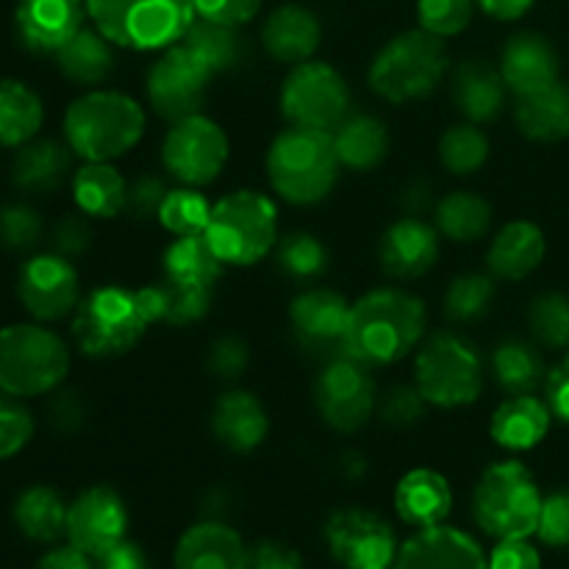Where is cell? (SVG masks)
I'll list each match as a JSON object with an SVG mask.
<instances>
[{"mask_svg": "<svg viewBox=\"0 0 569 569\" xmlns=\"http://www.w3.org/2000/svg\"><path fill=\"white\" fill-rule=\"evenodd\" d=\"M426 333V303L403 289H376L350 306L345 356L387 367L409 356Z\"/></svg>", "mask_w": 569, "mask_h": 569, "instance_id": "obj_1", "label": "cell"}, {"mask_svg": "<svg viewBox=\"0 0 569 569\" xmlns=\"http://www.w3.org/2000/svg\"><path fill=\"white\" fill-rule=\"evenodd\" d=\"M339 156L331 131L292 126L278 133L267 153L272 189L289 203L311 206L331 194L339 178Z\"/></svg>", "mask_w": 569, "mask_h": 569, "instance_id": "obj_2", "label": "cell"}, {"mask_svg": "<svg viewBox=\"0 0 569 569\" xmlns=\"http://www.w3.org/2000/svg\"><path fill=\"white\" fill-rule=\"evenodd\" d=\"M144 133V111L122 92H94L72 100L64 114L67 148L83 161H111L128 153Z\"/></svg>", "mask_w": 569, "mask_h": 569, "instance_id": "obj_3", "label": "cell"}, {"mask_svg": "<svg viewBox=\"0 0 569 569\" xmlns=\"http://www.w3.org/2000/svg\"><path fill=\"white\" fill-rule=\"evenodd\" d=\"M87 14L111 44L131 50L172 48L198 17L192 0H87Z\"/></svg>", "mask_w": 569, "mask_h": 569, "instance_id": "obj_4", "label": "cell"}, {"mask_svg": "<svg viewBox=\"0 0 569 569\" xmlns=\"http://www.w3.org/2000/svg\"><path fill=\"white\" fill-rule=\"evenodd\" d=\"M542 495L522 461H498L472 492V517L492 539H528L537 533Z\"/></svg>", "mask_w": 569, "mask_h": 569, "instance_id": "obj_5", "label": "cell"}, {"mask_svg": "<svg viewBox=\"0 0 569 569\" xmlns=\"http://www.w3.org/2000/svg\"><path fill=\"white\" fill-rule=\"evenodd\" d=\"M70 370V350L50 328L9 326L0 331V392L37 398L56 392Z\"/></svg>", "mask_w": 569, "mask_h": 569, "instance_id": "obj_6", "label": "cell"}, {"mask_svg": "<svg viewBox=\"0 0 569 569\" xmlns=\"http://www.w3.org/2000/svg\"><path fill=\"white\" fill-rule=\"evenodd\" d=\"M203 237L222 264H256L278 242L276 203L253 189L226 194L211 209V220Z\"/></svg>", "mask_w": 569, "mask_h": 569, "instance_id": "obj_7", "label": "cell"}, {"mask_svg": "<svg viewBox=\"0 0 569 569\" xmlns=\"http://www.w3.org/2000/svg\"><path fill=\"white\" fill-rule=\"evenodd\" d=\"M448 72V48L439 37L406 31L389 39L370 64V87L392 103L428 98Z\"/></svg>", "mask_w": 569, "mask_h": 569, "instance_id": "obj_8", "label": "cell"}, {"mask_svg": "<svg viewBox=\"0 0 569 569\" xmlns=\"http://www.w3.org/2000/svg\"><path fill=\"white\" fill-rule=\"evenodd\" d=\"M148 326L139 292L109 283L81 298L72 317V337L92 359H111L137 348Z\"/></svg>", "mask_w": 569, "mask_h": 569, "instance_id": "obj_9", "label": "cell"}, {"mask_svg": "<svg viewBox=\"0 0 569 569\" xmlns=\"http://www.w3.org/2000/svg\"><path fill=\"white\" fill-rule=\"evenodd\" d=\"M415 381L422 398L439 409L476 403L483 389L481 350L456 331L433 333L417 356Z\"/></svg>", "mask_w": 569, "mask_h": 569, "instance_id": "obj_10", "label": "cell"}, {"mask_svg": "<svg viewBox=\"0 0 569 569\" xmlns=\"http://www.w3.org/2000/svg\"><path fill=\"white\" fill-rule=\"evenodd\" d=\"M350 89L326 61L295 64L281 87V111L292 126L333 131L348 117Z\"/></svg>", "mask_w": 569, "mask_h": 569, "instance_id": "obj_11", "label": "cell"}, {"mask_svg": "<svg viewBox=\"0 0 569 569\" xmlns=\"http://www.w3.org/2000/svg\"><path fill=\"white\" fill-rule=\"evenodd\" d=\"M167 172L187 187H206L222 172L228 161V137L214 120L203 114L172 122L161 144Z\"/></svg>", "mask_w": 569, "mask_h": 569, "instance_id": "obj_12", "label": "cell"}, {"mask_svg": "<svg viewBox=\"0 0 569 569\" xmlns=\"http://www.w3.org/2000/svg\"><path fill=\"white\" fill-rule=\"evenodd\" d=\"M315 403L322 422L333 431H359L376 409V381L370 376V367L348 356L326 361V370L315 381Z\"/></svg>", "mask_w": 569, "mask_h": 569, "instance_id": "obj_13", "label": "cell"}, {"mask_svg": "<svg viewBox=\"0 0 569 569\" xmlns=\"http://www.w3.org/2000/svg\"><path fill=\"white\" fill-rule=\"evenodd\" d=\"M326 542L342 569H392L398 539L383 517L367 509H342L326 522Z\"/></svg>", "mask_w": 569, "mask_h": 569, "instance_id": "obj_14", "label": "cell"}, {"mask_svg": "<svg viewBox=\"0 0 569 569\" xmlns=\"http://www.w3.org/2000/svg\"><path fill=\"white\" fill-rule=\"evenodd\" d=\"M17 295L31 317L39 322L64 320L76 315L81 303V283L70 259L59 253H42L28 259L17 276Z\"/></svg>", "mask_w": 569, "mask_h": 569, "instance_id": "obj_15", "label": "cell"}, {"mask_svg": "<svg viewBox=\"0 0 569 569\" xmlns=\"http://www.w3.org/2000/svg\"><path fill=\"white\" fill-rule=\"evenodd\" d=\"M211 72L200 67L198 59L187 53L181 44H172L148 72V100L153 111L164 120L178 122L200 114L206 92H209Z\"/></svg>", "mask_w": 569, "mask_h": 569, "instance_id": "obj_16", "label": "cell"}, {"mask_svg": "<svg viewBox=\"0 0 569 569\" xmlns=\"http://www.w3.org/2000/svg\"><path fill=\"white\" fill-rule=\"evenodd\" d=\"M295 339L317 359H342L348 337L350 303L333 289H306L289 306Z\"/></svg>", "mask_w": 569, "mask_h": 569, "instance_id": "obj_17", "label": "cell"}, {"mask_svg": "<svg viewBox=\"0 0 569 569\" xmlns=\"http://www.w3.org/2000/svg\"><path fill=\"white\" fill-rule=\"evenodd\" d=\"M128 509L111 487H92L67 509V539L72 548L98 559L126 539Z\"/></svg>", "mask_w": 569, "mask_h": 569, "instance_id": "obj_18", "label": "cell"}, {"mask_svg": "<svg viewBox=\"0 0 569 569\" xmlns=\"http://www.w3.org/2000/svg\"><path fill=\"white\" fill-rule=\"evenodd\" d=\"M392 569H489V559L470 533L442 522L406 539Z\"/></svg>", "mask_w": 569, "mask_h": 569, "instance_id": "obj_19", "label": "cell"}, {"mask_svg": "<svg viewBox=\"0 0 569 569\" xmlns=\"http://www.w3.org/2000/svg\"><path fill=\"white\" fill-rule=\"evenodd\" d=\"M87 0H20L14 9L17 37L33 53H59L83 28Z\"/></svg>", "mask_w": 569, "mask_h": 569, "instance_id": "obj_20", "label": "cell"}, {"mask_svg": "<svg viewBox=\"0 0 569 569\" xmlns=\"http://www.w3.org/2000/svg\"><path fill=\"white\" fill-rule=\"evenodd\" d=\"M378 259H381L383 272L398 281L426 276L439 259L437 228L417 217H403V220L392 222L378 244Z\"/></svg>", "mask_w": 569, "mask_h": 569, "instance_id": "obj_21", "label": "cell"}, {"mask_svg": "<svg viewBox=\"0 0 569 569\" xmlns=\"http://www.w3.org/2000/svg\"><path fill=\"white\" fill-rule=\"evenodd\" d=\"M500 76L522 98L559 81V56L542 33H517L500 50Z\"/></svg>", "mask_w": 569, "mask_h": 569, "instance_id": "obj_22", "label": "cell"}, {"mask_svg": "<svg viewBox=\"0 0 569 569\" xmlns=\"http://www.w3.org/2000/svg\"><path fill=\"white\" fill-rule=\"evenodd\" d=\"M244 556L248 548L233 528L220 520H206L178 539L172 569H242Z\"/></svg>", "mask_w": 569, "mask_h": 569, "instance_id": "obj_23", "label": "cell"}, {"mask_svg": "<svg viewBox=\"0 0 569 569\" xmlns=\"http://www.w3.org/2000/svg\"><path fill=\"white\" fill-rule=\"evenodd\" d=\"M270 431V420L256 395L231 389L222 395L211 411V433L222 448L233 453H250L259 448Z\"/></svg>", "mask_w": 569, "mask_h": 569, "instance_id": "obj_24", "label": "cell"}, {"mask_svg": "<svg viewBox=\"0 0 569 569\" xmlns=\"http://www.w3.org/2000/svg\"><path fill=\"white\" fill-rule=\"evenodd\" d=\"M261 39H264L267 53L276 61H281V64H303L320 48L322 28L315 11L303 9L298 3H287L278 6L267 17Z\"/></svg>", "mask_w": 569, "mask_h": 569, "instance_id": "obj_25", "label": "cell"}, {"mask_svg": "<svg viewBox=\"0 0 569 569\" xmlns=\"http://www.w3.org/2000/svg\"><path fill=\"white\" fill-rule=\"evenodd\" d=\"M395 509L406 526L433 528L448 520L453 509V489L437 470H411L395 489Z\"/></svg>", "mask_w": 569, "mask_h": 569, "instance_id": "obj_26", "label": "cell"}, {"mask_svg": "<svg viewBox=\"0 0 569 569\" xmlns=\"http://www.w3.org/2000/svg\"><path fill=\"white\" fill-rule=\"evenodd\" d=\"M506 81L498 67L467 59L453 72V103L470 122H492L506 106Z\"/></svg>", "mask_w": 569, "mask_h": 569, "instance_id": "obj_27", "label": "cell"}, {"mask_svg": "<svg viewBox=\"0 0 569 569\" xmlns=\"http://www.w3.org/2000/svg\"><path fill=\"white\" fill-rule=\"evenodd\" d=\"M550 420H553V411L545 400L533 395H515L495 411L489 433L500 448L522 453V450L537 448L548 437Z\"/></svg>", "mask_w": 569, "mask_h": 569, "instance_id": "obj_28", "label": "cell"}, {"mask_svg": "<svg viewBox=\"0 0 569 569\" xmlns=\"http://www.w3.org/2000/svg\"><path fill=\"white\" fill-rule=\"evenodd\" d=\"M222 261L209 248L206 237H178L164 253V281L187 292L214 298Z\"/></svg>", "mask_w": 569, "mask_h": 569, "instance_id": "obj_29", "label": "cell"}, {"mask_svg": "<svg viewBox=\"0 0 569 569\" xmlns=\"http://www.w3.org/2000/svg\"><path fill=\"white\" fill-rule=\"evenodd\" d=\"M545 259V233L533 222H509L489 248V272L500 281H522Z\"/></svg>", "mask_w": 569, "mask_h": 569, "instance_id": "obj_30", "label": "cell"}, {"mask_svg": "<svg viewBox=\"0 0 569 569\" xmlns=\"http://www.w3.org/2000/svg\"><path fill=\"white\" fill-rule=\"evenodd\" d=\"M70 176V148L53 139H37L17 150L11 181L28 194H50Z\"/></svg>", "mask_w": 569, "mask_h": 569, "instance_id": "obj_31", "label": "cell"}, {"mask_svg": "<svg viewBox=\"0 0 569 569\" xmlns=\"http://www.w3.org/2000/svg\"><path fill=\"white\" fill-rule=\"evenodd\" d=\"M517 128L533 142H561L569 137V87H550L522 94L517 103Z\"/></svg>", "mask_w": 569, "mask_h": 569, "instance_id": "obj_32", "label": "cell"}, {"mask_svg": "<svg viewBox=\"0 0 569 569\" xmlns=\"http://www.w3.org/2000/svg\"><path fill=\"white\" fill-rule=\"evenodd\" d=\"M339 164L350 170H372L389 156V131L372 114H350L331 131Z\"/></svg>", "mask_w": 569, "mask_h": 569, "instance_id": "obj_33", "label": "cell"}, {"mask_svg": "<svg viewBox=\"0 0 569 569\" xmlns=\"http://www.w3.org/2000/svg\"><path fill=\"white\" fill-rule=\"evenodd\" d=\"M72 198L87 217L111 220L126 211L128 183L109 161H87L72 178Z\"/></svg>", "mask_w": 569, "mask_h": 569, "instance_id": "obj_34", "label": "cell"}, {"mask_svg": "<svg viewBox=\"0 0 569 569\" xmlns=\"http://www.w3.org/2000/svg\"><path fill=\"white\" fill-rule=\"evenodd\" d=\"M56 64L81 87H94L114 72V50L98 28H81L64 48L56 53Z\"/></svg>", "mask_w": 569, "mask_h": 569, "instance_id": "obj_35", "label": "cell"}, {"mask_svg": "<svg viewBox=\"0 0 569 569\" xmlns=\"http://www.w3.org/2000/svg\"><path fill=\"white\" fill-rule=\"evenodd\" d=\"M44 109L39 94L17 78L0 81V144L22 148L39 133Z\"/></svg>", "mask_w": 569, "mask_h": 569, "instance_id": "obj_36", "label": "cell"}, {"mask_svg": "<svg viewBox=\"0 0 569 569\" xmlns=\"http://www.w3.org/2000/svg\"><path fill=\"white\" fill-rule=\"evenodd\" d=\"M178 44L192 59H198L200 67H206L211 76L233 70L244 59V42L239 39L237 28L220 26V22L203 20V17H194V22L187 28Z\"/></svg>", "mask_w": 569, "mask_h": 569, "instance_id": "obj_37", "label": "cell"}, {"mask_svg": "<svg viewBox=\"0 0 569 569\" xmlns=\"http://www.w3.org/2000/svg\"><path fill=\"white\" fill-rule=\"evenodd\" d=\"M67 509L70 506L61 500L56 489L37 483V487L22 489L20 498L14 500V522L28 539L33 542H56L67 533Z\"/></svg>", "mask_w": 569, "mask_h": 569, "instance_id": "obj_38", "label": "cell"}, {"mask_svg": "<svg viewBox=\"0 0 569 569\" xmlns=\"http://www.w3.org/2000/svg\"><path fill=\"white\" fill-rule=\"evenodd\" d=\"M492 376L506 395H533L548 378L539 350L526 339H503L492 350Z\"/></svg>", "mask_w": 569, "mask_h": 569, "instance_id": "obj_39", "label": "cell"}, {"mask_svg": "<svg viewBox=\"0 0 569 569\" xmlns=\"http://www.w3.org/2000/svg\"><path fill=\"white\" fill-rule=\"evenodd\" d=\"M139 300H142V309L150 322H164V326L178 328L203 320L211 309V298L172 287L164 278L159 283L139 289Z\"/></svg>", "mask_w": 569, "mask_h": 569, "instance_id": "obj_40", "label": "cell"}, {"mask_svg": "<svg viewBox=\"0 0 569 569\" xmlns=\"http://www.w3.org/2000/svg\"><path fill=\"white\" fill-rule=\"evenodd\" d=\"M492 226V206L476 192H450L437 206V228L453 242H476Z\"/></svg>", "mask_w": 569, "mask_h": 569, "instance_id": "obj_41", "label": "cell"}, {"mask_svg": "<svg viewBox=\"0 0 569 569\" xmlns=\"http://www.w3.org/2000/svg\"><path fill=\"white\" fill-rule=\"evenodd\" d=\"M276 264L292 281L309 283L326 276L331 267V256L315 233L292 231L276 242Z\"/></svg>", "mask_w": 569, "mask_h": 569, "instance_id": "obj_42", "label": "cell"}, {"mask_svg": "<svg viewBox=\"0 0 569 569\" xmlns=\"http://www.w3.org/2000/svg\"><path fill=\"white\" fill-rule=\"evenodd\" d=\"M495 281L481 272H467L450 281L445 292V315L453 322H478L492 311Z\"/></svg>", "mask_w": 569, "mask_h": 569, "instance_id": "obj_43", "label": "cell"}, {"mask_svg": "<svg viewBox=\"0 0 569 569\" xmlns=\"http://www.w3.org/2000/svg\"><path fill=\"white\" fill-rule=\"evenodd\" d=\"M439 159L453 176H472L481 170L489 159V139L476 122L448 128L439 142Z\"/></svg>", "mask_w": 569, "mask_h": 569, "instance_id": "obj_44", "label": "cell"}, {"mask_svg": "<svg viewBox=\"0 0 569 569\" xmlns=\"http://www.w3.org/2000/svg\"><path fill=\"white\" fill-rule=\"evenodd\" d=\"M211 209L214 206L194 187L170 189V194L161 203L159 220L176 237H203L211 220Z\"/></svg>", "mask_w": 569, "mask_h": 569, "instance_id": "obj_45", "label": "cell"}, {"mask_svg": "<svg viewBox=\"0 0 569 569\" xmlns=\"http://www.w3.org/2000/svg\"><path fill=\"white\" fill-rule=\"evenodd\" d=\"M528 322L531 331L545 348L567 350L569 348V295L545 292L528 306Z\"/></svg>", "mask_w": 569, "mask_h": 569, "instance_id": "obj_46", "label": "cell"}, {"mask_svg": "<svg viewBox=\"0 0 569 569\" xmlns=\"http://www.w3.org/2000/svg\"><path fill=\"white\" fill-rule=\"evenodd\" d=\"M42 217L37 209L26 203H3L0 206V248L11 253H26L37 248L42 239Z\"/></svg>", "mask_w": 569, "mask_h": 569, "instance_id": "obj_47", "label": "cell"}, {"mask_svg": "<svg viewBox=\"0 0 569 569\" xmlns=\"http://www.w3.org/2000/svg\"><path fill=\"white\" fill-rule=\"evenodd\" d=\"M476 0H420L417 17H420L422 31L433 37H456L472 22Z\"/></svg>", "mask_w": 569, "mask_h": 569, "instance_id": "obj_48", "label": "cell"}, {"mask_svg": "<svg viewBox=\"0 0 569 569\" xmlns=\"http://www.w3.org/2000/svg\"><path fill=\"white\" fill-rule=\"evenodd\" d=\"M33 437L31 411L11 395L0 392V459L20 453Z\"/></svg>", "mask_w": 569, "mask_h": 569, "instance_id": "obj_49", "label": "cell"}, {"mask_svg": "<svg viewBox=\"0 0 569 569\" xmlns=\"http://www.w3.org/2000/svg\"><path fill=\"white\" fill-rule=\"evenodd\" d=\"M428 400L417 387H395L381 403V420L395 428H409L426 417Z\"/></svg>", "mask_w": 569, "mask_h": 569, "instance_id": "obj_50", "label": "cell"}, {"mask_svg": "<svg viewBox=\"0 0 569 569\" xmlns=\"http://www.w3.org/2000/svg\"><path fill=\"white\" fill-rule=\"evenodd\" d=\"M248 365H250V350L239 337H220L211 342L206 367H209V372L214 378L233 381V378L244 376Z\"/></svg>", "mask_w": 569, "mask_h": 569, "instance_id": "obj_51", "label": "cell"}, {"mask_svg": "<svg viewBox=\"0 0 569 569\" xmlns=\"http://www.w3.org/2000/svg\"><path fill=\"white\" fill-rule=\"evenodd\" d=\"M537 537L550 548H569V492H553L542 500Z\"/></svg>", "mask_w": 569, "mask_h": 569, "instance_id": "obj_52", "label": "cell"}, {"mask_svg": "<svg viewBox=\"0 0 569 569\" xmlns=\"http://www.w3.org/2000/svg\"><path fill=\"white\" fill-rule=\"evenodd\" d=\"M50 244H53V253L64 256V259H81L92 244V226H89L87 214L81 211V214L61 217L56 222Z\"/></svg>", "mask_w": 569, "mask_h": 569, "instance_id": "obj_53", "label": "cell"}, {"mask_svg": "<svg viewBox=\"0 0 569 569\" xmlns=\"http://www.w3.org/2000/svg\"><path fill=\"white\" fill-rule=\"evenodd\" d=\"M170 194L167 183L156 176H142L128 187V200L126 211L133 214L137 220H150V217H159L161 203Z\"/></svg>", "mask_w": 569, "mask_h": 569, "instance_id": "obj_54", "label": "cell"}, {"mask_svg": "<svg viewBox=\"0 0 569 569\" xmlns=\"http://www.w3.org/2000/svg\"><path fill=\"white\" fill-rule=\"evenodd\" d=\"M192 3L198 17L231 28L250 22L261 9V0H192Z\"/></svg>", "mask_w": 569, "mask_h": 569, "instance_id": "obj_55", "label": "cell"}, {"mask_svg": "<svg viewBox=\"0 0 569 569\" xmlns=\"http://www.w3.org/2000/svg\"><path fill=\"white\" fill-rule=\"evenodd\" d=\"M48 420L59 433H78L87 422V406L72 389H56L48 406Z\"/></svg>", "mask_w": 569, "mask_h": 569, "instance_id": "obj_56", "label": "cell"}, {"mask_svg": "<svg viewBox=\"0 0 569 569\" xmlns=\"http://www.w3.org/2000/svg\"><path fill=\"white\" fill-rule=\"evenodd\" d=\"M242 569H303V559L289 545L276 542V539H264V542L248 548Z\"/></svg>", "mask_w": 569, "mask_h": 569, "instance_id": "obj_57", "label": "cell"}, {"mask_svg": "<svg viewBox=\"0 0 569 569\" xmlns=\"http://www.w3.org/2000/svg\"><path fill=\"white\" fill-rule=\"evenodd\" d=\"M489 569H542V556L528 539H500L489 553Z\"/></svg>", "mask_w": 569, "mask_h": 569, "instance_id": "obj_58", "label": "cell"}, {"mask_svg": "<svg viewBox=\"0 0 569 569\" xmlns=\"http://www.w3.org/2000/svg\"><path fill=\"white\" fill-rule=\"evenodd\" d=\"M545 395H548L545 403L550 406L556 420L569 426V356H565V359L548 372V378H545Z\"/></svg>", "mask_w": 569, "mask_h": 569, "instance_id": "obj_59", "label": "cell"}, {"mask_svg": "<svg viewBox=\"0 0 569 569\" xmlns=\"http://www.w3.org/2000/svg\"><path fill=\"white\" fill-rule=\"evenodd\" d=\"M94 565H98V569H150L144 550L139 548L137 542H131V539L117 542L114 548H109L103 556H98Z\"/></svg>", "mask_w": 569, "mask_h": 569, "instance_id": "obj_60", "label": "cell"}, {"mask_svg": "<svg viewBox=\"0 0 569 569\" xmlns=\"http://www.w3.org/2000/svg\"><path fill=\"white\" fill-rule=\"evenodd\" d=\"M39 569H98V565L92 561V556L67 545V548L50 550V553L39 561Z\"/></svg>", "mask_w": 569, "mask_h": 569, "instance_id": "obj_61", "label": "cell"}, {"mask_svg": "<svg viewBox=\"0 0 569 569\" xmlns=\"http://www.w3.org/2000/svg\"><path fill=\"white\" fill-rule=\"evenodd\" d=\"M495 20H520L537 0H476Z\"/></svg>", "mask_w": 569, "mask_h": 569, "instance_id": "obj_62", "label": "cell"}, {"mask_svg": "<svg viewBox=\"0 0 569 569\" xmlns=\"http://www.w3.org/2000/svg\"><path fill=\"white\" fill-rule=\"evenodd\" d=\"M400 203L406 206V211H409L411 217L422 214V211L431 206V187H428L426 181H415L409 189L403 192V198H400Z\"/></svg>", "mask_w": 569, "mask_h": 569, "instance_id": "obj_63", "label": "cell"}]
</instances>
